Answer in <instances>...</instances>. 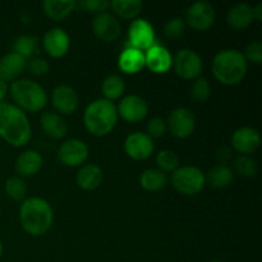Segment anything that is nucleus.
<instances>
[{
	"instance_id": "7c9ffc66",
	"label": "nucleus",
	"mask_w": 262,
	"mask_h": 262,
	"mask_svg": "<svg viewBox=\"0 0 262 262\" xmlns=\"http://www.w3.org/2000/svg\"><path fill=\"white\" fill-rule=\"evenodd\" d=\"M5 193L13 201H25L26 193H27V186L26 182L20 177L13 176L5 181Z\"/></svg>"
},
{
	"instance_id": "c756f323",
	"label": "nucleus",
	"mask_w": 262,
	"mask_h": 262,
	"mask_svg": "<svg viewBox=\"0 0 262 262\" xmlns=\"http://www.w3.org/2000/svg\"><path fill=\"white\" fill-rule=\"evenodd\" d=\"M37 49H38L37 37L31 35L19 36V37L15 38L14 42H13V53L18 54V55H20L25 59L31 58V56L37 51Z\"/></svg>"
},
{
	"instance_id": "bb28decb",
	"label": "nucleus",
	"mask_w": 262,
	"mask_h": 262,
	"mask_svg": "<svg viewBox=\"0 0 262 262\" xmlns=\"http://www.w3.org/2000/svg\"><path fill=\"white\" fill-rule=\"evenodd\" d=\"M140 184L145 191L159 192L168 184V176L160 169H146L140 177Z\"/></svg>"
},
{
	"instance_id": "b1692460",
	"label": "nucleus",
	"mask_w": 262,
	"mask_h": 262,
	"mask_svg": "<svg viewBox=\"0 0 262 262\" xmlns=\"http://www.w3.org/2000/svg\"><path fill=\"white\" fill-rule=\"evenodd\" d=\"M77 7L74 0H45L42 3L43 14L54 22H61L72 14Z\"/></svg>"
},
{
	"instance_id": "473e14b6",
	"label": "nucleus",
	"mask_w": 262,
	"mask_h": 262,
	"mask_svg": "<svg viewBox=\"0 0 262 262\" xmlns=\"http://www.w3.org/2000/svg\"><path fill=\"white\" fill-rule=\"evenodd\" d=\"M156 164H158L159 169L161 171H164V173H166V171H174L179 166V158L177 156V154L174 151L161 150L156 155Z\"/></svg>"
},
{
	"instance_id": "2f4dec72",
	"label": "nucleus",
	"mask_w": 262,
	"mask_h": 262,
	"mask_svg": "<svg viewBox=\"0 0 262 262\" xmlns=\"http://www.w3.org/2000/svg\"><path fill=\"white\" fill-rule=\"evenodd\" d=\"M234 169L243 177H256L258 173V164L255 159L247 155H239L234 160Z\"/></svg>"
},
{
	"instance_id": "7ed1b4c3",
	"label": "nucleus",
	"mask_w": 262,
	"mask_h": 262,
	"mask_svg": "<svg viewBox=\"0 0 262 262\" xmlns=\"http://www.w3.org/2000/svg\"><path fill=\"white\" fill-rule=\"evenodd\" d=\"M211 68L214 77L220 83L235 86L245 79L248 66L242 51L237 49H225L214 56Z\"/></svg>"
},
{
	"instance_id": "e433bc0d",
	"label": "nucleus",
	"mask_w": 262,
	"mask_h": 262,
	"mask_svg": "<svg viewBox=\"0 0 262 262\" xmlns=\"http://www.w3.org/2000/svg\"><path fill=\"white\" fill-rule=\"evenodd\" d=\"M246 60L251 61L253 64H261L262 61V42L261 41H252L246 46L245 54H243Z\"/></svg>"
},
{
	"instance_id": "dca6fc26",
	"label": "nucleus",
	"mask_w": 262,
	"mask_h": 262,
	"mask_svg": "<svg viewBox=\"0 0 262 262\" xmlns=\"http://www.w3.org/2000/svg\"><path fill=\"white\" fill-rule=\"evenodd\" d=\"M42 45L46 53L54 59L63 58L67 55L71 46V38L69 35L63 28H51L43 35Z\"/></svg>"
},
{
	"instance_id": "a19ab883",
	"label": "nucleus",
	"mask_w": 262,
	"mask_h": 262,
	"mask_svg": "<svg viewBox=\"0 0 262 262\" xmlns=\"http://www.w3.org/2000/svg\"><path fill=\"white\" fill-rule=\"evenodd\" d=\"M8 92V84L7 82H4L3 79H0V102H3V100L5 99Z\"/></svg>"
},
{
	"instance_id": "c9c22d12",
	"label": "nucleus",
	"mask_w": 262,
	"mask_h": 262,
	"mask_svg": "<svg viewBox=\"0 0 262 262\" xmlns=\"http://www.w3.org/2000/svg\"><path fill=\"white\" fill-rule=\"evenodd\" d=\"M166 123L165 120L161 119V118H152L147 122V125H146V130L147 133L146 135L150 138H160L165 135L166 132Z\"/></svg>"
},
{
	"instance_id": "a878e982",
	"label": "nucleus",
	"mask_w": 262,
	"mask_h": 262,
	"mask_svg": "<svg viewBox=\"0 0 262 262\" xmlns=\"http://www.w3.org/2000/svg\"><path fill=\"white\" fill-rule=\"evenodd\" d=\"M205 179L212 188L223 189L227 188L232 183L234 179V173H233L232 168L225 164H217L210 169L207 176H205Z\"/></svg>"
},
{
	"instance_id": "2eb2a0df",
	"label": "nucleus",
	"mask_w": 262,
	"mask_h": 262,
	"mask_svg": "<svg viewBox=\"0 0 262 262\" xmlns=\"http://www.w3.org/2000/svg\"><path fill=\"white\" fill-rule=\"evenodd\" d=\"M155 150L152 138L146 133L135 132L127 136L124 141V151L133 160H146L150 158Z\"/></svg>"
},
{
	"instance_id": "ddd939ff",
	"label": "nucleus",
	"mask_w": 262,
	"mask_h": 262,
	"mask_svg": "<svg viewBox=\"0 0 262 262\" xmlns=\"http://www.w3.org/2000/svg\"><path fill=\"white\" fill-rule=\"evenodd\" d=\"M92 31L102 42H113L117 40L122 31L118 18L110 13H99L92 20Z\"/></svg>"
},
{
	"instance_id": "72a5a7b5",
	"label": "nucleus",
	"mask_w": 262,
	"mask_h": 262,
	"mask_svg": "<svg viewBox=\"0 0 262 262\" xmlns=\"http://www.w3.org/2000/svg\"><path fill=\"white\" fill-rule=\"evenodd\" d=\"M211 89L210 83L204 77H199L194 79V82L191 86V97L196 102H205L210 97Z\"/></svg>"
},
{
	"instance_id": "393cba45",
	"label": "nucleus",
	"mask_w": 262,
	"mask_h": 262,
	"mask_svg": "<svg viewBox=\"0 0 262 262\" xmlns=\"http://www.w3.org/2000/svg\"><path fill=\"white\" fill-rule=\"evenodd\" d=\"M118 66L120 71L127 74H136L145 67V54L141 50L127 48L118 58Z\"/></svg>"
},
{
	"instance_id": "4468645a",
	"label": "nucleus",
	"mask_w": 262,
	"mask_h": 262,
	"mask_svg": "<svg viewBox=\"0 0 262 262\" xmlns=\"http://www.w3.org/2000/svg\"><path fill=\"white\" fill-rule=\"evenodd\" d=\"M129 48L137 50H147L155 42V31L146 19H136L130 23L128 30Z\"/></svg>"
},
{
	"instance_id": "f257e3e1",
	"label": "nucleus",
	"mask_w": 262,
	"mask_h": 262,
	"mask_svg": "<svg viewBox=\"0 0 262 262\" xmlns=\"http://www.w3.org/2000/svg\"><path fill=\"white\" fill-rule=\"evenodd\" d=\"M31 135L26 113L9 102H0V137L13 147H23L30 142Z\"/></svg>"
},
{
	"instance_id": "0eeeda50",
	"label": "nucleus",
	"mask_w": 262,
	"mask_h": 262,
	"mask_svg": "<svg viewBox=\"0 0 262 262\" xmlns=\"http://www.w3.org/2000/svg\"><path fill=\"white\" fill-rule=\"evenodd\" d=\"M174 72L183 79H196L201 76L202 59L191 49H182L173 60Z\"/></svg>"
},
{
	"instance_id": "4c0bfd02",
	"label": "nucleus",
	"mask_w": 262,
	"mask_h": 262,
	"mask_svg": "<svg viewBox=\"0 0 262 262\" xmlns=\"http://www.w3.org/2000/svg\"><path fill=\"white\" fill-rule=\"evenodd\" d=\"M78 5L87 12L104 13L110 7V3L107 0H82Z\"/></svg>"
},
{
	"instance_id": "cd10ccee",
	"label": "nucleus",
	"mask_w": 262,
	"mask_h": 262,
	"mask_svg": "<svg viewBox=\"0 0 262 262\" xmlns=\"http://www.w3.org/2000/svg\"><path fill=\"white\" fill-rule=\"evenodd\" d=\"M110 7L115 14L122 19H135L142 10V2L140 0H113Z\"/></svg>"
},
{
	"instance_id": "9b49d317",
	"label": "nucleus",
	"mask_w": 262,
	"mask_h": 262,
	"mask_svg": "<svg viewBox=\"0 0 262 262\" xmlns=\"http://www.w3.org/2000/svg\"><path fill=\"white\" fill-rule=\"evenodd\" d=\"M118 117L128 123H138L147 117L148 105L145 99L137 95H128L120 100L117 107Z\"/></svg>"
},
{
	"instance_id": "f03ea898",
	"label": "nucleus",
	"mask_w": 262,
	"mask_h": 262,
	"mask_svg": "<svg viewBox=\"0 0 262 262\" xmlns=\"http://www.w3.org/2000/svg\"><path fill=\"white\" fill-rule=\"evenodd\" d=\"M19 220L26 233L38 237L51 228L54 212L48 201L40 197H30L20 205Z\"/></svg>"
},
{
	"instance_id": "79ce46f5",
	"label": "nucleus",
	"mask_w": 262,
	"mask_h": 262,
	"mask_svg": "<svg viewBox=\"0 0 262 262\" xmlns=\"http://www.w3.org/2000/svg\"><path fill=\"white\" fill-rule=\"evenodd\" d=\"M3 251H4V248H3V243L0 242V258H2L3 256Z\"/></svg>"
},
{
	"instance_id": "5701e85b",
	"label": "nucleus",
	"mask_w": 262,
	"mask_h": 262,
	"mask_svg": "<svg viewBox=\"0 0 262 262\" xmlns=\"http://www.w3.org/2000/svg\"><path fill=\"white\" fill-rule=\"evenodd\" d=\"M227 22L234 30H245L250 27L251 23L253 22V12L252 7L247 3H238L234 4L227 14Z\"/></svg>"
},
{
	"instance_id": "ea45409f",
	"label": "nucleus",
	"mask_w": 262,
	"mask_h": 262,
	"mask_svg": "<svg viewBox=\"0 0 262 262\" xmlns=\"http://www.w3.org/2000/svg\"><path fill=\"white\" fill-rule=\"evenodd\" d=\"M252 12H253V19L256 20H262V4L261 3H258V4H256L255 7L252 8Z\"/></svg>"
},
{
	"instance_id": "423d86ee",
	"label": "nucleus",
	"mask_w": 262,
	"mask_h": 262,
	"mask_svg": "<svg viewBox=\"0 0 262 262\" xmlns=\"http://www.w3.org/2000/svg\"><path fill=\"white\" fill-rule=\"evenodd\" d=\"M171 184L179 193L194 196L204 189L206 179L204 171L197 166H181L171 174Z\"/></svg>"
},
{
	"instance_id": "20e7f679",
	"label": "nucleus",
	"mask_w": 262,
	"mask_h": 262,
	"mask_svg": "<svg viewBox=\"0 0 262 262\" xmlns=\"http://www.w3.org/2000/svg\"><path fill=\"white\" fill-rule=\"evenodd\" d=\"M118 122V112L114 102L106 99H97L86 107L83 124L86 129L96 137L112 133Z\"/></svg>"
},
{
	"instance_id": "c85d7f7f",
	"label": "nucleus",
	"mask_w": 262,
	"mask_h": 262,
	"mask_svg": "<svg viewBox=\"0 0 262 262\" xmlns=\"http://www.w3.org/2000/svg\"><path fill=\"white\" fill-rule=\"evenodd\" d=\"M124 81H123L122 77L117 76V74L107 76L101 83L102 95H104L105 99L109 100V101L119 99V97L124 94Z\"/></svg>"
},
{
	"instance_id": "aec40b11",
	"label": "nucleus",
	"mask_w": 262,
	"mask_h": 262,
	"mask_svg": "<svg viewBox=\"0 0 262 262\" xmlns=\"http://www.w3.org/2000/svg\"><path fill=\"white\" fill-rule=\"evenodd\" d=\"M40 125L42 132L53 140H61L68 133V124L63 117L56 113H43L40 118Z\"/></svg>"
},
{
	"instance_id": "4be33fe9",
	"label": "nucleus",
	"mask_w": 262,
	"mask_h": 262,
	"mask_svg": "<svg viewBox=\"0 0 262 262\" xmlns=\"http://www.w3.org/2000/svg\"><path fill=\"white\" fill-rule=\"evenodd\" d=\"M104 174L100 166L95 164H86L78 170L76 177V182L78 187L83 191H95L102 183Z\"/></svg>"
},
{
	"instance_id": "58836bf2",
	"label": "nucleus",
	"mask_w": 262,
	"mask_h": 262,
	"mask_svg": "<svg viewBox=\"0 0 262 262\" xmlns=\"http://www.w3.org/2000/svg\"><path fill=\"white\" fill-rule=\"evenodd\" d=\"M50 67H49V63L42 58H33L31 59L30 63H28V71L32 76L41 77L45 76L49 72Z\"/></svg>"
},
{
	"instance_id": "f8f14e48",
	"label": "nucleus",
	"mask_w": 262,
	"mask_h": 262,
	"mask_svg": "<svg viewBox=\"0 0 262 262\" xmlns=\"http://www.w3.org/2000/svg\"><path fill=\"white\" fill-rule=\"evenodd\" d=\"M51 104L59 115H72L78 109V95L73 87L68 84H59L51 92Z\"/></svg>"
},
{
	"instance_id": "1a4fd4ad",
	"label": "nucleus",
	"mask_w": 262,
	"mask_h": 262,
	"mask_svg": "<svg viewBox=\"0 0 262 262\" xmlns=\"http://www.w3.org/2000/svg\"><path fill=\"white\" fill-rule=\"evenodd\" d=\"M166 127L174 137L184 140L192 136L196 129V118L191 110L186 107H178L170 113Z\"/></svg>"
},
{
	"instance_id": "39448f33",
	"label": "nucleus",
	"mask_w": 262,
	"mask_h": 262,
	"mask_svg": "<svg viewBox=\"0 0 262 262\" xmlns=\"http://www.w3.org/2000/svg\"><path fill=\"white\" fill-rule=\"evenodd\" d=\"M10 96L20 110L36 113L45 109L48 95L42 86L31 79H17L10 86Z\"/></svg>"
},
{
	"instance_id": "37998d69",
	"label": "nucleus",
	"mask_w": 262,
	"mask_h": 262,
	"mask_svg": "<svg viewBox=\"0 0 262 262\" xmlns=\"http://www.w3.org/2000/svg\"><path fill=\"white\" fill-rule=\"evenodd\" d=\"M209 262H223V261H220V260H212V261H209Z\"/></svg>"
},
{
	"instance_id": "f3484780",
	"label": "nucleus",
	"mask_w": 262,
	"mask_h": 262,
	"mask_svg": "<svg viewBox=\"0 0 262 262\" xmlns=\"http://www.w3.org/2000/svg\"><path fill=\"white\" fill-rule=\"evenodd\" d=\"M261 137L256 128L241 127L233 133L232 146L241 155H250L260 147Z\"/></svg>"
},
{
	"instance_id": "6e6552de",
	"label": "nucleus",
	"mask_w": 262,
	"mask_h": 262,
	"mask_svg": "<svg viewBox=\"0 0 262 262\" xmlns=\"http://www.w3.org/2000/svg\"><path fill=\"white\" fill-rule=\"evenodd\" d=\"M215 9L209 2H196L187 9L186 22L196 31H207L215 23Z\"/></svg>"
},
{
	"instance_id": "a211bd4d",
	"label": "nucleus",
	"mask_w": 262,
	"mask_h": 262,
	"mask_svg": "<svg viewBox=\"0 0 262 262\" xmlns=\"http://www.w3.org/2000/svg\"><path fill=\"white\" fill-rule=\"evenodd\" d=\"M145 66L154 73H166L173 66V56L164 46L154 45L146 50Z\"/></svg>"
},
{
	"instance_id": "412c9836",
	"label": "nucleus",
	"mask_w": 262,
	"mask_h": 262,
	"mask_svg": "<svg viewBox=\"0 0 262 262\" xmlns=\"http://www.w3.org/2000/svg\"><path fill=\"white\" fill-rule=\"evenodd\" d=\"M42 156L35 150L23 151L15 160V170L22 177H33L42 168Z\"/></svg>"
},
{
	"instance_id": "9d476101",
	"label": "nucleus",
	"mask_w": 262,
	"mask_h": 262,
	"mask_svg": "<svg viewBox=\"0 0 262 262\" xmlns=\"http://www.w3.org/2000/svg\"><path fill=\"white\" fill-rule=\"evenodd\" d=\"M58 159L63 165L76 168L86 163L89 159V147L83 141L72 138L61 143L58 151Z\"/></svg>"
},
{
	"instance_id": "f704fd0d",
	"label": "nucleus",
	"mask_w": 262,
	"mask_h": 262,
	"mask_svg": "<svg viewBox=\"0 0 262 262\" xmlns=\"http://www.w3.org/2000/svg\"><path fill=\"white\" fill-rule=\"evenodd\" d=\"M184 32H186V22L179 17L171 18L164 27V33L170 40H178L184 35Z\"/></svg>"
},
{
	"instance_id": "6ab92c4d",
	"label": "nucleus",
	"mask_w": 262,
	"mask_h": 262,
	"mask_svg": "<svg viewBox=\"0 0 262 262\" xmlns=\"http://www.w3.org/2000/svg\"><path fill=\"white\" fill-rule=\"evenodd\" d=\"M27 63L26 59L15 53L5 54L0 59V79L4 82L17 81L18 77L22 76Z\"/></svg>"
}]
</instances>
